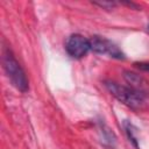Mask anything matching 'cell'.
Here are the masks:
<instances>
[{"instance_id": "6da1fadb", "label": "cell", "mask_w": 149, "mask_h": 149, "mask_svg": "<svg viewBox=\"0 0 149 149\" xmlns=\"http://www.w3.org/2000/svg\"><path fill=\"white\" fill-rule=\"evenodd\" d=\"M105 87L107 91L120 102L123 105L133 108V109H140L144 105V97L130 88L129 86L121 85L113 80H105L104 81Z\"/></svg>"}, {"instance_id": "7a4b0ae2", "label": "cell", "mask_w": 149, "mask_h": 149, "mask_svg": "<svg viewBox=\"0 0 149 149\" xmlns=\"http://www.w3.org/2000/svg\"><path fill=\"white\" fill-rule=\"evenodd\" d=\"M2 64L3 69L10 79L12 84L21 92H27L28 91V79L26 76V72L21 68L20 63L16 61L14 55L12 54L10 50L6 49L2 55Z\"/></svg>"}, {"instance_id": "3957f363", "label": "cell", "mask_w": 149, "mask_h": 149, "mask_svg": "<svg viewBox=\"0 0 149 149\" xmlns=\"http://www.w3.org/2000/svg\"><path fill=\"white\" fill-rule=\"evenodd\" d=\"M90 44H91V50L101 54V55H108L109 57L116 58V59H123L125 55L120 50V48L113 43L112 41L101 37V36H92L90 38Z\"/></svg>"}, {"instance_id": "277c9868", "label": "cell", "mask_w": 149, "mask_h": 149, "mask_svg": "<svg viewBox=\"0 0 149 149\" xmlns=\"http://www.w3.org/2000/svg\"><path fill=\"white\" fill-rule=\"evenodd\" d=\"M65 49L72 58H81L91 50L90 40L80 34H72L66 40Z\"/></svg>"}, {"instance_id": "5b68a950", "label": "cell", "mask_w": 149, "mask_h": 149, "mask_svg": "<svg viewBox=\"0 0 149 149\" xmlns=\"http://www.w3.org/2000/svg\"><path fill=\"white\" fill-rule=\"evenodd\" d=\"M123 78L129 85L130 88L143 95L144 98L149 94V83L140 74L132 72V71H125L123 72Z\"/></svg>"}, {"instance_id": "8992f818", "label": "cell", "mask_w": 149, "mask_h": 149, "mask_svg": "<svg viewBox=\"0 0 149 149\" xmlns=\"http://www.w3.org/2000/svg\"><path fill=\"white\" fill-rule=\"evenodd\" d=\"M125 129H126V133H127L129 140L134 143V146L137 147V140H136V137L134 135V127H133V125H130L129 122H125Z\"/></svg>"}, {"instance_id": "52a82bcc", "label": "cell", "mask_w": 149, "mask_h": 149, "mask_svg": "<svg viewBox=\"0 0 149 149\" xmlns=\"http://www.w3.org/2000/svg\"><path fill=\"white\" fill-rule=\"evenodd\" d=\"M94 5H98V6L102 7V8L109 9V8H113L116 3H115V2H111V1H102V2H94Z\"/></svg>"}, {"instance_id": "ba28073f", "label": "cell", "mask_w": 149, "mask_h": 149, "mask_svg": "<svg viewBox=\"0 0 149 149\" xmlns=\"http://www.w3.org/2000/svg\"><path fill=\"white\" fill-rule=\"evenodd\" d=\"M148 29H149V24H148Z\"/></svg>"}]
</instances>
